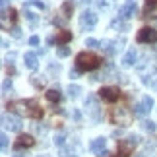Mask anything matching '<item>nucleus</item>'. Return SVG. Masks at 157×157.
<instances>
[{"label": "nucleus", "instance_id": "obj_1", "mask_svg": "<svg viewBox=\"0 0 157 157\" xmlns=\"http://www.w3.org/2000/svg\"><path fill=\"white\" fill-rule=\"evenodd\" d=\"M8 109H16L20 114H25V117H31V118H41V117H43V109L37 105L35 99L14 101V103H8Z\"/></svg>", "mask_w": 157, "mask_h": 157}, {"label": "nucleus", "instance_id": "obj_2", "mask_svg": "<svg viewBox=\"0 0 157 157\" xmlns=\"http://www.w3.org/2000/svg\"><path fill=\"white\" fill-rule=\"evenodd\" d=\"M99 64H101V58L93 52L83 51L76 56V70L78 72H91L95 68H99Z\"/></svg>", "mask_w": 157, "mask_h": 157}, {"label": "nucleus", "instance_id": "obj_3", "mask_svg": "<svg viewBox=\"0 0 157 157\" xmlns=\"http://www.w3.org/2000/svg\"><path fill=\"white\" fill-rule=\"evenodd\" d=\"M111 120H113V124H118V126H130L132 124V113L128 109L117 107L111 111Z\"/></svg>", "mask_w": 157, "mask_h": 157}, {"label": "nucleus", "instance_id": "obj_4", "mask_svg": "<svg viewBox=\"0 0 157 157\" xmlns=\"http://www.w3.org/2000/svg\"><path fill=\"white\" fill-rule=\"evenodd\" d=\"M136 41L140 45H153L157 43V31L153 27H142L136 35Z\"/></svg>", "mask_w": 157, "mask_h": 157}, {"label": "nucleus", "instance_id": "obj_5", "mask_svg": "<svg viewBox=\"0 0 157 157\" xmlns=\"http://www.w3.org/2000/svg\"><path fill=\"white\" fill-rule=\"evenodd\" d=\"M138 142H140V138L138 136H128V138H124V140H120L118 142V155H130L132 151H134V147L138 146Z\"/></svg>", "mask_w": 157, "mask_h": 157}, {"label": "nucleus", "instance_id": "obj_6", "mask_svg": "<svg viewBox=\"0 0 157 157\" xmlns=\"http://www.w3.org/2000/svg\"><path fill=\"white\" fill-rule=\"evenodd\" d=\"M86 109H87L89 118H91L93 122H99L101 120V109H99V103H97V99H95L93 95H89L86 99Z\"/></svg>", "mask_w": 157, "mask_h": 157}, {"label": "nucleus", "instance_id": "obj_7", "mask_svg": "<svg viewBox=\"0 0 157 157\" xmlns=\"http://www.w3.org/2000/svg\"><path fill=\"white\" fill-rule=\"evenodd\" d=\"M2 124H4V128H8L10 132H20L21 130L20 117H16V114H12V113H6L2 117Z\"/></svg>", "mask_w": 157, "mask_h": 157}, {"label": "nucleus", "instance_id": "obj_8", "mask_svg": "<svg viewBox=\"0 0 157 157\" xmlns=\"http://www.w3.org/2000/svg\"><path fill=\"white\" fill-rule=\"evenodd\" d=\"M97 14L95 12H91V10H86L83 14L80 16V27L82 29H91V27H95L97 25Z\"/></svg>", "mask_w": 157, "mask_h": 157}, {"label": "nucleus", "instance_id": "obj_9", "mask_svg": "<svg viewBox=\"0 0 157 157\" xmlns=\"http://www.w3.org/2000/svg\"><path fill=\"white\" fill-rule=\"evenodd\" d=\"M99 97L103 101H107V103H114V101H118L120 91L117 87H101L99 89Z\"/></svg>", "mask_w": 157, "mask_h": 157}, {"label": "nucleus", "instance_id": "obj_10", "mask_svg": "<svg viewBox=\"0 0 157 157\" xmlns=\"http://www.w3.org/2000/svg\"><path fill=\"white\" fill-rule=\"evenodd\" d=\"M151 107H153V99L149 97V95H146V97L134 107V113L138 114V117H144V114H147L149 111H151Z\"/></svg>", "mask_w": 157, "mask_h": 157}, {"label": "nucleus", "instance_id": "obj_11", "mask_svg": "<svg viewBox=\"0 0 157 157\" xmlns=\"http://www.w3.org/2000/svg\"><path fill=\"white\" fill-rule=\"evenodd\" d=\"M33 146H35V140H33V136H29V134H21V136L14 142V149H16V151H20V149H27V147H33Z\"/></svg>", "mask_w": 157, "mask_h": 157}, {"label": "nucleus", "instance_id": "obj_12", "mask_svg": "<svg viewBox=\"0 0 157 157\" xmlns=\"http://www.w3.org/2000/svg\"><path fill=\"white\" fill-rule=\"evenodd\" d=\"M132 16H136V2L126 0V4L120 8V17H132Z\"/></svg>", "mask_w": 157, "mask_h": 157}, {"label": "nucleus", "instance_id": "obj_13", "mask_svg": "<svg viewBox=\"0 0 157 157\" xmlns=\"http://www.w3.org/2000/svg\"><path fill=\"white\" fill-rule=\"evenodd\" d=\"M105 146H107V140H105V138H97V140H93L91 142V146H89V147H91V151L95 153V155H103L105 153Z\"/></svg>", "mask_w": 157, "mask_h": 157}, {"label": "nucleus", "instance_id": "obj_14", "mask_svg": "<svg viewBox=\"0 0 157 157\" xmlns=\"http://www.w3.org/2000/svg\"><path fill=\"white\" fill-rule=\"evenodd\" d=\"M144 17H157V0H146Z\"/></svg>", "mask_w": 157, "mask_h": 157}, {"label": "nucleus", "instance_id": "obj_15", "mask_svg": "<svg viewBox=\"0 0 157 157\" xmlns=\"http://www.w3.org/2000/svg\"><path fill=\"white\" fill-rule=\"evenodd\" d=\"M23 62H25V66L29 70H37V66H39V60H37V54L35 52H25Z\"/></svg>", "mask_w": 157, "mask_h": 157}, {"label": "nucleus", "instance_id": "obj_16", "mask_svg": "<svg viewBox=\"0 0 157 157\" xmlns=\"http://www.w3.org/2000/svg\"><path fill=\"white\" fill-rule=\"evenodd\" d=\"M72 10H74V4H72L70 0H66V2L60 6V14H58V16H62V20L66 21V20L72 16Z\"/></svg>", "mask_w": 157, "mask_h": 157}, {"label": "nucleus", "instance_id": "obj_17", "mask_svg": "<svg viewBox=\"0 0 157 157\" xmlns=\"http://www.w3.org/2000/svg\"><path fill=\"white\" fill-rule=\"evenodd\" d=\"M155 72V64L151 62H146V66H138V74H140L142 78H149V74H153Z\"/></svg>", "mask_w": 157, "mask_h": 157}, {"label": "nucleus", "instance_id": "obj_18", "mask_svg": "<svg viewBox=\"0 0 157 157\" xmlns=\"http://www.w3.org/2000/svg\"><path fill=\"white\" fill-rule=\"evenodd\" d=\"M45 97H47V101H49V103H58L62 95H60V91H58L56 87H52V89H49V91L45 93Z\"/></svg>", "mask_w": 157, "mask_h": 157}, {"label": "nucleus", "instance_id": "obj_19", "mask_svg": "<svg viewBox=\"0 0 157 157\" xmlns=\"http://www.w3.org/2000/svg\"><path fill=\"white\" fill-rule=\"evenodd\" d=\"M68 41H72V31H60L56 33V45H66Z\"/></svg>", "mask_w": 157, "mask_h": 157}, {"label": "nucleus", "instance_id": "obj_20", "mask_svg": "<svg viewBox=\"0 0 157 157\" xmlns=\"http://www.w3.org/2000/svg\"><path fill=\"white\" fill-rule=\"evenodd\" d=\"M134 62H136V51L130 49L128 52L124 54V58H122V66H132Z\"/></svg>", "mask_w": 157, "mask_h": 157}, {"label": "nucleus", "instance_id": "obj_21", "mask_svg": "<svg viewBox=\"0 0 157 157\" xmlns=\"http://www.w3.org/2000/svg\"><path fill=\"white\" fill-rule=\"evenodd\" d=\"M95 2H97V8L103 12H109L114 6V0H95Z\"/></svg>", "mask_w": 157, "mask_h": 157}, {"label": "nucleus", "instance_id": "obj_22", "mask_svg": "<svg viewBox=\"0 0 157 157\" xmlns=\"http://www.w3.org/2000/svg\"><path fill=\"white\" fill-rule=\"evenodd\" d=\"M31 83H33V86H35V87L39 89V87H45L47 80H45L43 76H33V78H31Z\"/></svg>", "mask_w": 157, "mask_h": 157}, {"label": "nucleus", "instance_id": "obj_23", "mask_svg": "<svg viewBox=\"0 0 157 157\" xmlns=\"http://www.w3.org/2000/svg\"><path fill=\"white\" fill-rule=\"evenodd\" d=\"M80 93H82V87L80 86H72V83L68 86V95H70V97H78Z\"/></svg>", "mask_w": 157, "mask_h": 157}, {"label": "nucleus", "instance_id": "obj_24", "mask_svg": "<svg viewBox=\"0 0 157 157\" xmlns=\"http://www.w3.org/2000/svg\"><path fill=\"white\" fill-rule=\"evenodd\" d=\"M56 54H58L60 58H64V56H68V54H70V49H68V47H64V45H60L58 49H56Z\"/></svg>", "mask_w": 157, "mask_h": 157}, {"label": "nucleus", "instance_id": "obj_25", "mask_svg": "<svg viewBox=\"0 0 157 157\" xmlns=\"http://www.w3.org/2000/svg\"><path fill=\"white\" fill-rule=\"evenodd\" d=\"M144 128H146L147 132H155V130H157V126H155L153 120H144Z\"/></svg>", "mask_w": 157, "mask_h": 157}, {"label": "nucleus", "instance_id": "obj_26", "mask_svg": "<svg viewBox=\"0 0 157 157\" xmlns=\"http://www.w3.org/2000/svg\"><path fill=\"white\" fill-rule=\"evenodd\" d=\"M10 33H12V37H14V39H21V29L17 27V25L12 27V29H10Z\"/></svg>", "mask_w": 157, "mask_h": 157}, {"label": "nucleus", "instance_id": "obj_27", "mask_svg": "<svg viewBox=\"0 0 157 157\" xmlns=\"http://www.w3.org/2000/svg\"><path fill=\"white\" fill-rule=\"evenodd\" d=\"M64 142H66V134H64V132H60V134L54 138V144H56V146H64Z\"/></svg>", "mask_w": 157, "mask_h": 157}, {"label": "nucleus", "instance_id": "obj_28", "mask_svg": "<svg viewBox=\"0 0 157 157\" xmlns=\"http://www.w3.org/2000/svg\"><path fill=\"white\" fill-rule=\"evenodd\" d=\"M86 45H87V47H91V49H97V47H101V43H99L97 39H87V41H86Z\"/></svg>", "mask_w": 157, "mask_h": 157}, {"label": "nucleus", "instance_id": "obj_29", "mask_svg": "<svg viewBox=\"0 0 157 157\" xmlns=\"http://www.w3.org/2000/svg\"><path fill=\"white\" fill-rule=\"evenodd\" d=\"M0 146H2V149H8V136L6 134H0Z\"/></svg>", "mask_w": 157, "mask_h": 157}, {"label": "nucleus", "instance_id": "obj_30", "mask_svg": "<svg viewBox=\"0 0 157 157\" xmlns=\"http://www.w3.org/2000/svg\"><path fill=\"white\" fill-rule=\"evenodd\" d=\"M111 25H113V27H118V29H126V25H124V23L120 21V20H114V21L111 23Z\"/></svg>", "mask_w": 157, "mask_h": 157}, {"label": "nucleus", "instance_id": "obj_31", "mask_svg": "<svg viewBox=\"0 0 157 157\" xmlns=\"http://www.w3.org/2000/svg\"><path fill=\"white\" fill-rule=\"evenodd\" d=\"M6 16H10V20H12V21H16V17H17L14 8H10V12H6Z\"/></svg>", "mask_w": 157, "mask_h": 157}, {"label": "nucleus", "instance_id": "obj_32", "mask_svg": "<svg viewBox=\"0 0 157 157\" xmlns=\"http://www.w3.org/2000/svg\"><path fill=\"white\" fill-rule=\"evenodd\" d=\"M29 45H33V47H35V45H39V37H37V35H33V37L29 39Z\"/></svg>", "mask_w": 157, "mask_h": 157}, {"label": "nucleus", "instance_id": "obj_33", "mask_svg": "<svg viewBox=\"0 0 157 157\" xmlns=\"http://www.w3.org/2000/svg\"><path fill=\"white\" fill-rule=\"evenodd\" d=\"M8 89H12V82L6 80V82H4V91H8Z\"/></svg>", "mask_w": 157, "mask_h": 157}, {"label": "nucleus", "instance_id": "obj_34", "mask_svg": "<svg viewBox=\"0 0 157 157\" xmlns=\"http://www.w3.org/2000/svg\"><path fill=\"white\" fill-rule=\"evenodd\" d=\"M72 117H74L76 120H80V118H82V114H80V111H74V113H72Z\"/></svg>", "mask_w": 157, "mask_h": 157}, {"label": "nucleus", "instance_id": "obj_35", "mask_svg": "<svg viewBox=\"0 0 157 157\" xmlns=\"http://www.w3.org/2000/svg\"><path fill=\"white\" fill-rule=\"evenodd\" d=\"M12 157H23V155H20V153H16V155H12Z\"/></svg>", "mask_w": 157, "mask_h": 157}]
</instances>
